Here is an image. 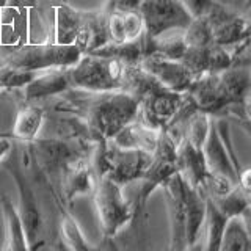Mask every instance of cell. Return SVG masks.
Instances as JSON below:
<instances>
[{
    "label": "cell",
    "instance_id": "obj_15",
    "mask_svg": "<svg viewBox=\"0 0 251 251\" xmlns=\"http://www.w3.org/2000/svg\"><path fill=\"white\" fill-rule=\"evenodd\" d=\"M44 182L49 185V192L52 193L55 206H57V209H58V215H60L58 217V227H60V237L63 242V248L75 250V251H88V250L96 248L86 240L83 232L80 231V226H78V223L75 222V218L69 214L68 204L61 200L57 187L50 182H47L46 179H44Z\"/></svg>",
    "mask_w": 251,
    "mask_h": 251
},
{
    "label": "cell",
    "instance_id": "obj_20",
    "mask_svg": "<svg viewBox=\"0 0 251 251\" xmlns=\"http://www.w3.org/2000/svg\"><path fill=\"white\" fill-rule=\"evenodd\" d=\"M46 120V108L36 105L35 102H22V107L18 110L13 124L11 137L21 141L30 143L43 130Z\"/></svg>",
    "mask_w": 251,
    "mask_h": 251
},
{
    "label": "cell",
    "instance_id": "obj_10",
    "mask_svg": "<svg viewBox=\"0 0 251 251\" xmlns=\"http://www.w3.org/2000/svg\"><path fill=\"white\" fill-rule=\"evenodd\" d=\"M180 100L182 93L171 91L163 85H159L140 99L137 118L155 130H165L175 118Z\"/></svg>",
    "mask_w": 251,
    "mask_h": 251
},
{
    "label": "cell",
    "instance_id": "obj_8",
    "mask_svg": "<svg viewBox=\"0 0 251 251\" xmlns=\"http://www.w3.org/2000/svg\"><path fill=\"white\" fill-rule=\"evenodd\" d=\"M138 11L149 38H157L171 30H185L193 21V16L180 0H143Z\"/></svg>",
    "mask_w": 251,
    "mask_h": 251
},
{
    "label": "cell",
    "instance_id": "obj_12",
    "mask_svg": "<svg viewBox=\"0 0 251 251\" xmlns=\"http://www.w3.org/2000/svg\"><path fill=\"white\" fill-rule=\"evenodd\" d=\"M155 80H159L165 88L176 93H185L190 88L195 75L180 60L167 58L159 53H149L140 63Z\"/></svg>",
    "mask_w": 251,
    "mask_h": 251
},
{
    "label": "cell",
    "instance_id": "obj_26",
    "mask_svg": "<svg viewBox=\"0 0 251 251\" xmlns=\"http://www.w3.org/2000/svg\"><path fill=\"white\" fill-rule=\"evenodd\" d=\"M237 185L240 190L251 200V167H248L245 170H240L239 177H237Z\"/></svg>",
    "mask_w": 251,
    "mask_h": 251
},
{
    "label": "cell",
    "instance_id": "obj_22",
    "mask_svg": "<svg viewBox=\"0 0 251 251\" xmlns=\"http://www.w3.org/2000/svg\"><path fill=\"white\" fill-rule=\"evenodd\" d=\"M220 250H251V239L242 215L227 220L220 242Z\"/></svg>",
    "mask_w": 251,
    "mask_h": 251
},
{
    "label": "cell",
    "instance_id": "obj_1",
    "mask_svg": "<svg viewBox=\"0 0 251 251\" xmlns=\"http://www.w3.org/2000/svg\"><path fill=\"white\" fill-rule=\"evenodd\" d=\"M60 105L82 115L96 140H112L126 124L137 120L140 100L123 90L86 91L71 88L60 94Z\"/></svg>",
    "mask_w": 251,
    "mask_h": 251
},
{
    "label": "cell",
    "instance_id": "obj_4",
    "mask_svg": "<svg viewBox=\"0 0 251 251\" xmlns=\"http://www.w3.org/2000/svg\"><path fill=\"white\" fill-rule=\"evenodd\" d=\"M93 196L104 242L113 240L126 225L133 222V202L126 200L123 187L107 176L98 179Z\"/></svg>",
    "mask_w": 251,
    "mask_h": 251
},
{
    "label": "cell",
    "instance_id": "obj_31",
    "mask_svg": "<svg viewBox=\"0 0 251 251\" xmlns=\"http://www.w3.org/2000/svg\"><path fill=\"white\" fill-rule=\"evenodd\" d=\"M250 13H251V0H248L247 8H245V11H243V14H250Z\"/></svg>",
    "mask_w": 251,
    "mask_h": 251
},
{
    "label": "cell",
    "instance_id": "obj_27",
    "mask_svg": "<svg viewBox=\"0 0 251 251\" xmlns=\"http://www.w3.org/2000/svg\"><path fill=\"white\" fill-rule=\"evenodd\" d=\"M13 137L11 135H5V133H0V167L2 163L8 159V155L11 154L14 143H13Z\"/></svg>",
    "mask_w": 251,
    "mask_h": 251
},
{
    "label": "cell",
    "instance_id": "obj_6",
    "mask_svg": "<svg viewBox=\"0 0 251 251\" xmlns=\"http://www.w3.org/2000/svg\"><path fill=\"white\" fill-rule=\"evenodd\" d=\"M93 145L69 141L58 137L39 135L33 141L27 143V149L33 162L38 165L39 171H41L43 179L57 187L60 175L63 168L66 167V163L78 154L91 151Z\"/></svg>",
    "mask_w": 251,
    "mask_h": 251
},
{
    "label": "cell",
    "instance_id": "obj_21",
    "mask_svg": "<svg viewBox=\"0 0 251 251\" xmlns=\"http://www.w3.org/2000/svg\"><path fill=\"white\" fill-rule=\"evenodd\" d=\"M206 196V218H204V226H206V245L204 248L209 251L220 250V242L225 231V226L227 223V217L225 212L220 210V207L212 201L207 195Z\"/></svg>",
    "mask_w": 251,
    "mask_h": 251
},
{
    "label": "cell",
    "instance_id": "obj_19",
    "mask_svg": "<svg viewBox=\"0 0 251 251\" xmlns=\"http://www.w3.org/2000/svg\"><path fill=\"white\" fill-rule=\"evenodd\" d=\"M83 11L71 8L65 0L53 6V28L52 39L55 44H74L77 31L80 28Z\"/></svg>",
    "mask_w": 251,
    "mask_h": 251
},
{
    "label": "cell",
    "instance_id": "obj_24",
    "mask_svg": "<svg viewBox=\"0 0 251 251\" xmlns=\"http://www.w3.org/2000/svg\"><path fill=\"white\" fill-rule=\"evenodd\" d=\"M225 118H232L243 129V132L251 138V91L237 104L226 110Z\"/></svg>",
    "mask_w": 251,
    "mask_h": 251
},
{
    "label": "cell",
    "instance_id": "obj_5",
    "mask_svg": "<svg viewBox=\"0 0 251 251\" xmlns=\"http://www.w3.org/2000/svg\"><path fill=\"white\" fill-rule=\"evenodd\" d=\"M2 167L10 173L16 187L19 192V214L22 217L24 227H25V235H27V243L28 250H39L46 247V239H44V218L41 210H39L38 201L33 188H31V182L25 176V173L21 168V160H19V152L18 148H13L11 154L8 155V159L2 163Z\"/></svg>",
    "mask_w": 251,
    "mask_h": 251
},
{
    "label": "cell",
    "instance_id": "obj_16",
    "mask_svg": "<svg viewBox=\"0 0 251 251\" xmlns=\"http://www.w3.org/2000/svg\"><path fill=\"white\" fill-rule=\"evenodd\" d=\"M159 137H160V130L149 127V126L141 123L137 118V120L126 124L120 132H116V135L112 138V141L118 148L141 149V151L154 152Z\"/></svg>",
    "mask_w": 251,
    "mask_h": 251
},
{
    "label": "cell",
    "instance_id": "obj_18",
    "mask_svg": "<svg viewBox=\"0 0 251 251\" xmlns=\"http://www.w3.org/2000/svg\"><path fill=\"white\" fill-rule=\"evenodd\" d=\"M185 210H187V248L198 242L206 218V196L201 188L185 179Z\"/></svg>",
    "mask_w": 251,
    "mask_h": 251
},
{
    "label": "cell",
    "instance_id": "obj_17",
    "mask_svg": "<svg viewBox=\"0 0 251 251\" xmlns=\"http://www.w3.org/2000/svg\"><path fill=\"white\" fill-rule=\"evenodd\" d=\"M0 209H2L3 225H5V243L2 248L8 251L28 250L25 227H24L19 209L14 206V202L8 195L0 196Z\"/></svg>",
    "mask_w": 251,
    "mask_h": 251
},
{
    "label": "cell",
    "instance_id": "obj_3",
    "mask_svg": "<svg viewBox=\"0 0 251 251\" xmlns=\"http://www.w3.org/2000/svg\"><path fill=\"white\" fill-rule=\"evenodd\" d=\"M126 68L127 65L120 58L83 53L80 60L69 68V75L74 88L86 91H113L121 90Z\"/></svg>",
    "mask_w": 251,
    "mask_h": 251
},
{
    "label": "cell",
    "instance_id": "obj_29",
    "mask_svg": "<svg viewBox=\"0 0 251 251\" xmlns=\"http://www.w3.org/2000/svg\"><path fill=\"white\" fill-rule=\"evenodd\" d=\"M217 2L222 3L226 8H229L231 11L243 14V11H245V8H247L248 0H217Z\"/></svg>",
    "mask_w": 251,
    "mask_h": 251
},
{
    "label": "cell",
    "instance_id": "obj_14",
    "mask_svg": "<svg viewBox=\"0 0 251 251\" xmlns=\"http://www.w3.org/2000/svg\"><path fill=\"white\" fill-rule=\"evenodd\" d=\"M110 41L107 28V11L102 6L98 11H83L80 28L74 44L82 53H90Z\"/></svg>",
    "mask_w": 251,
    "mask_h": 251
},
{
    "label": "cell",
    "instance_id": "obj_25",
    "mask_svg": "<svg viewBox=\"0 0 251 251\" xmlns=\"http://www.w3.org/2000/svg\"><path fill=\"white\" fill-rule=\"evenodd\" d=\"M185 8L193 18H202V16H207L214 8L217 6V0H180Z\"/></svg>",
    "mask_w": 251,
    "mask_h": 251
},
{
    "label": "cell",
    "instance_id": "obj_23",
    "mask_svg": "<svg viewBox=\"0 0 251 251\" xmlns=\"http://www.w3.org/2000/svg\"><path fill=\"white\" fill-rule=\"evenodd\" d=\"M35 75L36 73L22 71L8 65H0V90H21Z\"/></svg>",
    "mask_w": 251,
    "mask_h": 251
},
{
    "label": "cell",
    "instance_id": "obj_11",
    "mask_svg": "<svg viewBox=\"0 0 251 251\" xmlns=\"http://www.w3.org/2000/svg\"><path fill=\"white\" fill-rule=\"evenodd\" d=\"M165 198H167L171 239L170 250H185L187 248V210H185V177L180 173L171 175L162 184Z\"/></svg>",
    "mask_w": 251,
    "mask_h": 251
},
{
    "label": "cell",
    "instance_id": "obj_30",
    "mask_svg": "<svg viewBox=\"0 0 251 251\" xmlns=\"http://www.w3.org/2000/svg\"><path fill=\"white\" fill-rule=\"evenodd\" d=\"M242 65H248L250 66V77H251V49H250V46H248V49L243 52V55L240 57V61Z\"/></svg>",
    "mask_w": 251,
    "mask_h": 251
},
{
    "label": "cell",
    "instance_id": "obj_2",
    "mask_svg": "<svg viewBox=\"0 0 251 251\" xmlns=\"http://www.w3.org/2000/svg\"><path fill=\"white\" fill-rule=\"evenodd\" d=\"M82 55L75 44H55L49 41L41 44H0V65L30 73H39L49 68H71Z\"/></svg>",
    "mask_w": 251,
    "mask_h": 251
},
{
    "label": "cell",
    "instance_id": "obj_28",
    "mask_svg": "<svg viewBox=\"0 0 251 251\" xmlns=\"http://www.w3.org/2000/svg\"><path fill=\"white\" fill-rule=\"evenodd\" d=\"M36 6V0H8L3 8H11L16 11H31V8Z\"/></svg>",
    "mask_w": 251,
    "mask_h": 251
},
{
    "label": "cell",
    "instance_id": "obj_9",
    "mask_svg": "<svg viewBox=\"0 0 251 251\" xmlns=\"http://www.w3.org/2000/svg\"><path fill=\"white\" fill-rule=\"evenodd\" d=\"M91 151L78 154L66 163L58 179V193L68 206H73L78 196L93 195L98 184L96 171L91 163Z\"/></svg>",
    "mask_w": 251,
    "mask_h": 251
},
{
    "label": "cell",
    "instance_id": "obj_32",
    "mask_svg": "<svg viewBox=\"0 0 251 251\" xmlns=\"http://www.w3.org/2000/svg\"><path fill=\"white\" fill-rule=\"evenodd\" d=\"M65 2H66V0H65Z\"/></svg>",
    "mask_w": 251,
    "mask_h": 251
},
{
    "label": "cell",
    "instance_id": "obj_13",
    "mask_svg": "<svg viewBox=\"0 0 251 251\" xmlns=\"http://www.w3.org/2000/svg\"><path fill=\"white\" fill-rule=\"evenodd\" d=\"M74 88L71 82L69 68H49L39 71L31 80L24 86V102H39L60 96L65 91Z\"/></svg>",
    "mask_w": 251,
    "mask_h": 251
},
{
    "label": "cell",
    "instance_id": "obj_7",
    "mask_svg": "<svg viewBox=\"0 0 251 251\" xmlns=\"http://www.w3.org/2000/svg\"><path fill=\"white\" fill-rule=\"evenodd\" d=\"M204 159L212 175L225 176L237 182L240 165L234 152L232 141L229 138V127L226 118H212L207 138L202 146Z\"/></svg>",
    "mask_w": 251,
    "mask_h": 251
}]
</instances>
